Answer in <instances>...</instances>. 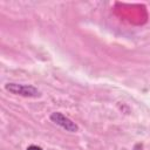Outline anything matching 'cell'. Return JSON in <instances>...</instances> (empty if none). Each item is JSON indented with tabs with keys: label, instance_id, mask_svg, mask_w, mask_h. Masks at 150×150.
<instances>
[{
	"label": "cell",
	"instance_id": "obj_1",
	"mask_svg": "<svg viewBox=\"0 0 150 150\" xmlns=\"http://www.w3.org/2000/svg\"><path fill=\"white\" fill-rule=\"evenodd\" d=\"M5 89L12 94L25 96V97H38L40 96V91L30 84H21V83H14L8 82L5 84Z\"/></svg>",
	"mask_w": 150,
	"mask_h": 150
},
{
	"label": "cell",
	"instance_id": "obj_2",
	"mask_svg": "<svg viewBox=\"0 0 150 150\" xmlns=\"http://www.w3.org/2000/svg\"><path fill=\"white\" fill-rule=\"evenodd\" d=\"M50 121L54 122L55 124L60 125L61 128H63L64 130L67 131H70V132H76L79 130V127L75 122H73L69 117L64 116L62 112H59V111H55V112H52L50 116H49Z\"/></svg>",
	"mask_w": 150,
	"mask_h": 150
},
{
	"label": "cell",
	"instance_id": "obj_3",
	"mask_svg": "<svg viewBox=\"0 0 150 150\" xmlns=\"http://www.w3.org/2000/svg\"><path fill=\"white\" fill-rule=\"evenodd\" d=\"M26 150H42L41 146H38V145H29Z\"/></svg>",
	"mask_w": 150,
	"mask_h": 150
}]
</instances>
